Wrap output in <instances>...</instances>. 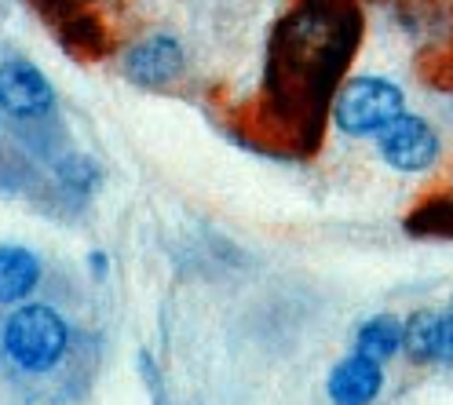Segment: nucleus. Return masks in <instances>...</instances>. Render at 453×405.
<instances>
[{"label": "nucleus", "mask_w": 453, "mask_h": 405, "mask_svg": "<svg viewBox=\"0 0 453 405\" xmlns=\"http://www.w3.org/2000/svg\"><path fill=\"white\" fill-rule=\"evenodd\" d=\"M362 41L358 0H293L264 59V125L289 147L315 142Z\"/></svg>", "instance_id": "obj_1"}, {"label": "nucleus", "mask_w": 453, "mask_h": 405, "mask_svg": "<svg viewBox=\"0 0 453 405\" xmlns=\"http://www.w3.org/2000/svg\"><path fill=\"white\" fill-rule=\"evenodd\" d=\"M406 110H410V96L403 80L388 73H348L329 103V125L344 139L373 142Z\"/></svg>", "instance_id": "obj_2"}, {"label": "nucleus", "mask_w": 453, "mask_h": 405, "mask_svg": "<svg viewBox=\"0 0 453 405\" xmlns=\"http://www.w3.org/2000/svg\"><path fill=\"white\" fill-rule=\"evenodd\" d=\"M0 351L26 376H48L70 355V322L48 303H19L0 325Z\"/></svg>", "instance_id": "obj_3"}, {"label": "nucleus", "mask_w": 453, "mask_h": 405, "mask_svg": "<svg viewBox=\"0 0 453 405\" xmlns=\"http://www.w3.org/2000/svg\"><path fill=\"white\" fill-rule=\"evenodd\" d=\"M373 150L395 176H432L446 157V139L428 113L406 110L373 139Z\"/></svg>", "instance_id": "obj_4"}, {"label": "nucleus", "mask_w": 453, "mask_h": 405, "mask_svg": "<svg viewBox=\"0 0 453 405\" xmlns=\"http://www.w3.org/2000/svg\"><path fill=\"white\" fill-rule=\"evenodd\" d=\"M121 77L128 84L143 92H165L173 88V84L183 80L187 73V48L176 34L168 30H150L143 34L139 41H132L125 51H121Z\"/></svg>", "instance_id": "obj_5"}, {"label": "nucleus", "mask_w": 453, "mask_h": 405, "mask_svg": "<svg viewBox=\"0 0 453 405\" xmlns=\"http://www.w3.org/2000/svg\"><path fill=\"white\" fill-rule=\"evenodd\" d=\"M55 110V88L44 70L22 55L0 63V113L12 121H41Z\"/></svg>", "instance_id": "obj_6"}, {"label": "nucleus", "mask_w": 453, "mask_h": 405, "mask_svg": "<svg viewBox=\"0 0 453 405\" xmlns=\"http://www.w3.org/2000/svg\"><path fill=\"white\" fill-rule=\"evenodd\" d=\"M384 387H388V365L355 351V347L344 358H336L326 376V394L336 405H370L384 394Z\"/></svg>", "instance_id": "obj_7"}, {"label": "nucleus", "mask_w": 453, "mask_h": 405, "mask_svg": "<svg viewBox=\"0 0 453 405\" xmlns=\"http://www.w3.org/2000/svg\"><path fill=\"white\" fill-rule=\"evenodd\" d=\"M403 358L417 369H442V307H417L406 314Z\"/></svg>", "instance_id": "obj_8"}, {"label": "nucleus", "mask_w": 453, "mask_h": 405, "mask_svg": "<svg viewBox=\"0 0 453 405\" xmlns=\"http://www.w3.org/2000/svg\"><path fill=\"white\" fill-rule=\"evenodd\" d=\"M41 256L26 245H0V307H19L41 285Z\"/></svg>", "instance_id": "obj_9"}, {"label": "nucleus", "mask_w": 453, "mask_h": 405, "mask_svg": "<svg viewBox=\"0 0 453 405\" xmlns=\"http://www.w3.org/2000/svg\"><path fill=\"white\" fill-rule=\"evenodd\" d=\"M403 336H406V314H391V310H377L370 317H362L355 325L351 347L362 355H370L384 365H391L395 358H403Z\"/></svg>", "instance_id": "obj_10"}, {"label": "nucleus", "mask_w": 453, "mask_h": 405, "mask_svg": "<svg viewBox=\"0 0 453 405\" xmlns=\"http://www.w3.org/2000/svg\"><path fill=\"white\" fill-rule=\"evenodd\" d=\"M55 176H59V187L70 190L73 197H88L103 187V168L84 154H70L59 168H55Z\"/></svg>", "instance_id": "obj_11"}, {"label": "nucleus", "mask_w": 453, "mask_h": 405, "mask_svg": "<svg viewBox=\"0 0 453 405\" xmlns=\"http://www.w3.org/2000/svg\"><path fill=\"white\" fill-rule=\"evenodd\" d=\"M410 230L424 238H453V190L420 205L417 216L410 219Z\"/></svg>", "instance_id": "obj_12"}, {"label": "nucleus", "mask_w": 453, "mask_h": 405, "mask_svg": "<svg viewBox=\"0 0 453 405\" xmlns=\"http://www.w3.org/2000/svg\"><path fill=\"white\" fill-rule=\"evenodd\" d=\"M88 267H92L96 278H106V271H110V256H106V252H92V256H88Z\"/></svg>", "instance_id": "obj_13"}]
</instances>
